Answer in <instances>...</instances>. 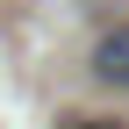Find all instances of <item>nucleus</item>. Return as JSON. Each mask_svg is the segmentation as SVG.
Here are the masks:
<instances>
[{
  "instance_id": "1",
  "label": "nucleus",
  "mask_w": 129,
  "mask_h": 129,
  "mask_svg": "<svg viewBox=\"0 0 129 129\" xmlns=\"http://www.w3.org/2000/svg\"><path fill=\"white\" fill-rule=\"evenodd\" d=\"M93 79L115 86V93H129V22H115L101 43H93Z\"/></svg>"
},
{
  "instance_id": "2",
  "label": "nucleus",
  "mask_w": 129,
  "mask_h": 129,
  "mask_svg": "<svg viewBox=\"0 0 129 129\" xmlns=\"http://www.w3.org/2000/svg\"><path fill=\"white\" fill-rule=\"evenodd\" d=\"M64 129H122V122H101V115H72Z\"/></svg>"
}]
</instances>
